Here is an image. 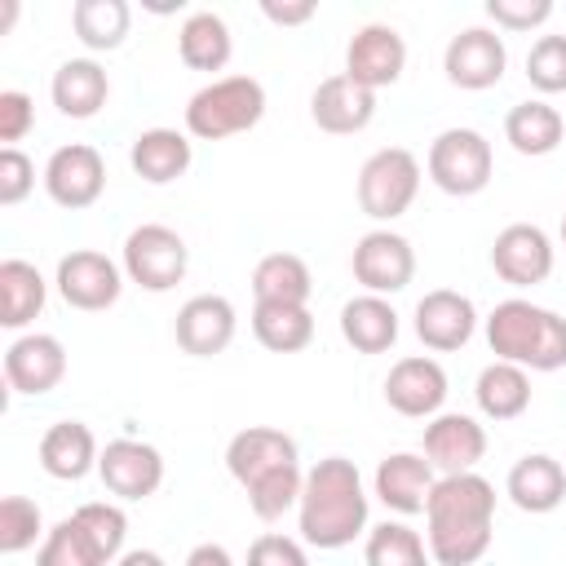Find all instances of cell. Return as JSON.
<instances>
[{
    "instance_id": "30",
    "label": "cell",
    "mask_w": 566,
    "mask_h": 566,
    "mask_svg": "<svg viewBox=\"0 0 566 566\" xmlns=\"http://www.w3.org/2000/svg\"><path fill=\"white\" fill-rule=\"evenodd\" d=\"M473 398H478V411L486 420H517L531 407V376H526V367L495 358L478 371Z\"/></svg>"
},
{
    "instance_id": "5",
    "label": "cell",
    "mask_w": 566,
    "mask_h": 566,
    "mask_svg": "<svg viewBox=\"0 0 566 566\" xmlns=\"http://www.w3.org/2000/svg\"><path fill=\"white\" fill-rule=\"evenodd\" d=\"M429 181L455 199H469L478 190H486L491 172H495V155H491V142L478 133V128H442L433 142H429Z\"/></svg>"
},
{
    "instance_id": "38",
    "label": "cell",
    "mask_w": 566,
    "mask_h": 566,
    "mask_svg": "<svg viewBox=\"0 0 566 566\" xmlns=\"http://www.w3.org/2000/svg\"><path fill=\"white\" fill-rule=\"evenodd\" d=\"M301 486H305L301 464H287V469H279V473L252 482V486H248V504H252V513H256L261 522H279L292 504H301Z\"/></svg>"
},
{
    "instance_id": "29",
    "label": "cell",
    "mask_w": 566,
    "mask_h": 566,
    "mask_svg": "<svg viewBox=\"0 0 566 566\" xmlns=\"http://www.w3.org/2000/svg\"><path fill=\"white\" fill-rule=\"evenodd\" d=\"M44 296H49V283L31 261L22 256L0 261V327L22 332L44 310Z\"/></svg>"
},
{
    "instance_id": "12",
    "label": "cell",
    "mask_w": 566,
    "mask_h": 566,
    "mask_svg": "<svg viewBox=\"0 0 566 566\" xmlns=\"http://www.w3.org/2000/svg\"><path fill=\"white\" fill-rule=\"evenodd\" d=\"M102 486L119 500H150L164 486V455L142 438H115L97 455Z\"/></svg>"
},
{
    "instance_id": "37",
    "label": "cell",
    "mask_w": 566,
    "mask_h": 566,
    "mask_svg": "<svg viewBox=\"0 0 566 566\" xmlns=\"http://www.w3.org/2000/svg\"><path fill=\"white\" fill-rule=\"evenodd\" d=\"M71 517L84 526V535H88V539H93V548L106 557V566L124 557L128 517H124V509H119V504H106V500H88V504H80Z\"/></svg>"
},
{
    "instance_id": "41",
    "label": "cell",
    "mask_w": 566,
    "mask_h": 566,
    "mask_svg": "<svg viewBox=\"0 0 566 566\" xmlns=\"http://www.w3.org/2000/svg\"><path fill=\"white\" fill-rule=\"evenodd\" d=\"M486 18L504 31H531L553 18V0H486Z\"/></svg>"
},
{
    "instance_id": "42",
    "label": "cell",
    "mask_w": 566,
    "mask_h": 566,
    "mask_svg": "<svg viewBox=\"0 0 566 566\" xmlns=\"http://www.w3.org/2000/svg\"><path fill=\"white\" fill-rule=\"evenodd\" d=\"M243 566H310L305 557V544L292 539V535H279V531H265L248 544V562Z\"/></svg>"
},
{
    "instance_id": "36",
    "label": "cell",
    "mask_w": 566,
    "mask_h": 566,
    "mask_svg": "<svg viewBox=\"0 0 566 566\" xmlns=\"http://www.w3.org/2000/svg\"><path fill=\"white\" fill-rule=\"evenodd\" d=\"M35 566H106V557L93 548V539L84 535V526L75 517H62L57 526H49V535L40 539Z\"/></svg>"
},
{
    "instance_id": "35",
    "label": "cell",
    "mask_w": 566,
    "mask_h": 566,
    "mask_svg": "<svg viewBox=\"0 0 566 566\" xmlns=\"http://www.w3.org/2000/svg\"><path fill=\"white\" fill-rule=\"evenodd\" d=\"M363 562L367 566H429L433 557H429V544L407 522H380L367 531Z\"/></svg>"
},
{
    "instance_id": "39",
    "label": "cell",
    "mask_w": 566,
    "mask_h": 566,
    "mask_svg": "<svg viewBox=\"0 0 566 566\" xmlns=\"http://www.w3.org/2000/svg\"><path fill=\"white\" fill-rule=\"evenodd\" d=\"M44 517H40V504L27 500V495H4L0 500V553H27L35 539H44Z\"/></svg>"
},
{
    "instance_id": "13",
    "label": "cell",
    "mask_w": 566,
    "mask_h": 566,
    "mask_svg": "<svg viewBox=\"0 0 566 566\" xmlns=\"http://www.w3.org/2000/svg\"><path fill=\"white\" fill-rule=\"evenodd\" d=\"M407 66V40L389 27V22H367L354 31L349 49H345V75L371 93L389 88Z\"/></svg>"
},
{
    "instance_id": "11",
    "label": "cell",
    "mask_w": 566,
    "mask_h": 566,
    "mask_svg": "<svg viewBox=\"0 0 566 566\" xmlns=\"http://www.w3.org/2000/svg\"><path fill=\"white\" fill-rule=\"evenodd\" d=\"M349 270L354 279L371 292V296H389V292H402L416 274V252L402 234L394 230H367L358 243H354V256H349Z\"/></svg>"
},
{
    "instance_id": "34",
    "label": "cell",
    "mask_w": 566,
    "mask_h": 566,
    "mask_svg": "<svg viewBox=\"0 0 566 566\" xmlns=\"http://www.w3.org/2000/svg\"><path fill=\"white\" fill-rule=\"evenodd\" d=\"M128 22H133V9L124 0H75V9H71V27H75L80 44L93 53L119 49L128 35Z\"/></svg>"
},
{
    "instance_id": "27",
    "label": "cell",
    "mask_w": 566,
    "mask_h": 566,
    "mask_svg": "<svg viewBox=\"0 0 566 566\" xmlns=\"http://www.w3.org/2000/svg\"><path fill=\"white\" fill-rule=\"evenodd\" d=\"M340 336L358 349V354H385L398 340V310L385 296H354L340 305Z\"/></svg>"
},
{
    "instance_id": "40",
    "label": "cell",
    "mask_w": 566,
    "mask_h": 566,
    "mask_svg": "<svg viewBox=\"0 0 566 566\" xmlns=\"http://www.w3.org/2000/svg\"><path fill=\"white\" fill-rule=\"evenodd\" d=\"M526 80L539 93H566V35H539L526 53Z\"/></svg>"
},
{
    "instance_id": "20",
    "label": "cell",
    "mask_w": 566,
    "mask_h": 566,
    "mask_svg": "<svg viewBox=\"0 0 566 566\" xmlns=\"http://www.w3.org/2000/svg\"><path fill=\"white\" fill-rule=\"evenodd\" d=\"M234 305L226 301V296H217V292H203V296H190L181 310H177V323H172V332H177V345L186 349V354H195V358H212V354H221L230 340H234Z\"/></svg>"
},
{
    "instance_id": "32",
    "label": "cell",
    "mask_w": 566,
    "mask_h": 566,
    "mask_svg": "<svg viewBox=\"0 0 566 566\" xmlns=\"http://www.w3.org/2000/svg\"><path fill=\"white\" fill-rule=\"evenodd\" d=\"M252 336L270 354H301L314 340V314H310V305L256 301L252 305Z\"/></svg>"
},
{
    "instance_id": "14",
    "label": "cell",
    "mask_w": 566,
    "mask_h": 566,
    "mask_svg": "<svg viewBox=\"0 0 566 566\" xmlns=\"http://www.w3.org/2000/svg\"><path fill=\"white\" fill-rule=\"evenodd\" d=\"M385 402L398 411V416H411V420H433L447 402V371L438 358H424V354H411V358H398L385 376Z\"/></svg>"
},
{
    "instance_id": "47",
    "label": "cell",
    "mask_w": 566,
    "mask_h": 566,
    "mask_svg": "<svg viewBox=\"0 0 566 566\" xmlns=\"http://www.w3.org/2000/svg\"><path fill=\"white\" fill-rule=\"evenodd\" d=\"M115 566H168L159 553H150V548H133V553H124Z\"/></svg>"
},
{
    "instance_id": "8",
    "label": "cell",
    "mask_w": 566,
    "mask_h": 566,
    "mask_svg": "<svg viewBox=\"0 0 566 566\" xmlns=\"http://www.w3.org/2000/svg\"><path fill=\"white\" fill-rule=\"evenodd\" d=\"M44 190L57 208H93L106 190V159L97 146L88 142H71V146H57L44 164Z\"/></svg>"
},
{
    "instance_id": "4",
    "label": "cell",
    "mask_w": 566,
    "mask_h": 566,
    "mask_svg": "<svg viewBox=\"0 0 566 566\" xmlns=\"http://www.w3.org/2000/svg\"><path fill=\"white\" fill-rule=\"evenodd\" d=\"M265 115V88L256 75H221L190 93L186 102V133L199 142H226L234 133L256 128Z\"/></svg>"
},
{
    "instance_id": "16",
    "label": "cell",
    "mask_w": 566,
    "mask_h": 566,
    "mask_svg": "<svg viewBox=\"0 0 566 566\" xmlns=\"http://www.w3.org/2000/svg\"><path fill=\"white\" fill-rule=\"evenodd\" d=\"M491 265L504 283L513 287H535L553 274V239L531 226V221H517V226H504L491 243Z\"/></svg>"
},
{
    "instance_id": "25",
    "label": "cell",
    "mask_w": 566,
    "mask_h": 566,
    "mask_svg": "<svg viewBox=\"0 0 566 566\" xmlns=\"http://www.w3.org/2000/svg\"><path fill=\"white\" fill-rule=\"evenodd\" d=\"M195 150H190V137L177 133V128H146L133 137V150H128V164L142 181L150 186H168L177 181L186 168H190Z\"/></svg>"
},
{
    "instance_id": "26",
    "label": "cell",
    "mask_w": 566,
    "mask_h": 566,
    "mask_svg": "<svg viewBox=\"0 0 566 566\" xmlns=\"http://www.w3.org/2000/svg\"><path fill=\"white\" fill-rule=\"evenodd\" d=\"M509 500L522 509V513H553L562 500H566V469L535 451V455H522L513 469H509Z\"/></svg>"
},
{
    "instance_id": "6",
    "label": "cell",
    "mask_w": 566,
    "mask_h": 566,
    "mask_svg": "<svg viewBox=\"0 0 566 566\" xmlns=\"http://www.w3.org/2000/svg\"><path fill=\"white\" fill-rule=\"evenodd\" d=\"M420 195V159L407 146H380L358 168V208L371 221L402 217Z\"/></svg>"
},
{
    "instance_id": "48",
    "label": "cell",
    "mask_w": 566,
    "mask_h": 566,
    "mask_svg": "<svg viewBox=\"0 0 566 566\" xmlns=\"http://www.w3.org/2000/svg\"><path fill=\"white\" fill-rule=\"evenodd\" d=\"M562 243H566V217H562Z\"/></svg>"
},
{
    "instance_id": "9",
    "label": "cell",
    "mask_w": 566,
    "mask_h": 566,
    "mask_svg": "<svg viewBox=\"0 0 566 566\" xmlns=\"http://www.w3.org/2000/svg\"><path fill=\"white\" fill-rule=\"evenodd\" d=\"M57 296L71 305V310H111L124 292V270L106 256V252H93V248H75L57 261Z\"/></svg>"
},
{
    "instance_id": "33",
    "label": "cell",
    "mask_w": 566,
    "mask_h": 566,
    "mask_svg": "<svg viewBox=\"0 0 566 566\" xmlns=\"http://www.w3.org/2000/svg\"><path fill=\"white\" fill-rule=\"evenodd\" d=\"M314 292L310 265L296 252H270L252 270V296L256 301H283V305H305Z\"/></svg>"
},
{
    "instance_id": "10",
    "label": "cell",
    "mask_w": 566,
    "mask_h": 566,
    "mask_svg": "<svg viewBox=\"0 0 566 566\" xmlns=\"http://www.w3.org/2000/svg\"><path fill=\"white\" fill-rule=\"evenodd\" d=\"M504 66H509V49L491 27H464L460 35H451V44L442 53L447 80L464 93H482V88L500 84Z\"/></svg>"
},
{
    "instance_id": "43",
    "label": "cell",
    "mask_w": 566,
    "mask_h": 566,
    "mask_svg": "<svg viewBox=\"0 0 566 566\" xmlns=\"http://www.w3.org/2000/svg\"><path fill=\"white\" fill-rule=\"evenodd\" d=\"M31 190H35V164H31L18 146H4V150H0V203L13 208V203H22Z\"/></svg>"
},
{
    "instance_id": "21",
    "label": "cell",
    "mask_w": 566,
    "mask_h": 566,
    "mask_svg": "<svg viewBox=\"0 0 566 566\" xmlns=\"http://www.w3.org/2000/svg\"><path fill=\"white\" fill-rule=\"evenodd\" d=\"M433 486H438V473H433V464H429L424 455H416V451H394V455H385V460L376 464V500H380L389 513H402V517L424 513Z\"/></svg>"
},
{
    "instance_id": "19",
    "label": "cell",
    "mask_w": 566,
    "mask_h": 566,
    "mask_svg": "<svg viewBox=\"0 0 566 566\" xmlns=\"http://www.w3.org/2000/svg\"><path fill=\"white\" fill-rule=\"evenodd\" d=\"M478 332V310L464 292H451V287H433L416 301V336L438 349V354H451L460 345H469V336Z\"/></svg>"
},
{
    "instance_id": "28",
    "label": "cell",
    "mask_w": 566,
    "mask_h": 566,
    "mask_svg": "<svg viewBox=\"0 0 566 566\" xmlns=\"http://www.w3.org/2000/svg\"><path fill=\"white\" fill-rule=\"evenodd\" d=\"M562 137H566L562 111L548 106V102H539V97L517 102V106L504 115V142H509L517 155H531V159L553 155V150L562 146Z\"/></svg>"
},
{
    "instance_id": "44",
    "label": "cell",
    "mask_w": 566,
    "mask_h": 566,
    "mask_svg": "<svg viewBox=\"0 0 566 566\" xmlns=\"http://www.w3.org/2000/svg\"><path fill=\"white\" fill-rule=\"evenodd\" d=\"M35 128V102L22 88H4L0 93V142L13 146Z\"/></svg>"
},
{
    "instance_id": "45",
    "label": "cell",
    "mask_w": 566,
    "mask_h": 566,
    "mask_svg": "<svg viewBox=\"0 0 566 566\" xmlns=\"http://www.w3.org/2000/svg\"><path fill=\"white\" fill-rule=\"evenodd\" d=\"M261 13L274 22V27H301L318 13L314 0H261Z\"/></svg>"
},
{
    "instance_id": "22",
    "label": "cell",
    "mask_w": 566,
    "mask_h": 566,
    "mask_svg": "<svg viewBox=\"0 0 566 566\" xmlns=\"http://www.w3.org/2000/svg\"><path fill=\"white\" fill-rule=\"evenodd\" d=\"M310 115H314V124H318L323 133H336V137L363 133V128L376 119V93L363 88V84H354V80L340 71V75H327V80L314 88Z\"/></svg>"
},
{
    "instance_id": "2",
    "label": "cell",
    "mask_w": 566,
    "mask_h": 566,
    "mask_svg": "<svg viewBox=\"0 0 566 566\" xmlns=\"http://www.w3.org/2000/svg\"><path fill=\"white\" fill-rule=\"evenodd\" d=\"M301 539L310 548H345L367 531V491L358 464L345 455H327L305 473L301 486Z\"/></svg>"
},
{
    "instance_id": "1",
    "label": "cell",
    "mask_w": 566,
    "mask_h": 566,
    "mask_svg": "<svg viewBox=\"0 0 566 566\" xmlns=\"http://www.w3.org/2000/svg\"><path fill=\"white\" fill-rule=\"evenodd\" d=\"M424 539L433 566H473L491 548L495 526V486L482 473H447L438 478L424 504Z\"/></svg>"
},
{
    "instance_id": "24",
    "label": "cell",
    "mask_w": 566,
    "mask_h": 566,
    "mask_svg": "<svg viewBox=\"0 0 566 566\" xmlns=\"http://www.w3.org/2000/svg\"><path fill=\"white\" fill-rule=\"evenodd\" d=\"M97 438L84 420H57L40 438V469L57 482H80L88 469H97Z\"/></svg>"
},
{
    "instance_id": "17",
    "label": "cell",
    "mask_w": 566,
    "mask_h": 566,
    "mask_svg": "<svg viewBox=\"0 0 566 566\" xmlns=\"http://www.w3.org/2000/svg\"><path fill=\"white\" fill-rule=\"evenodd\" d=\"M486 455V429L464 411H438L424 424V460L447 473H473Z\"/></svg>"
},
{
    "instance_id": "15",
    "label": "cell",
    "mask_w": 566,
    "mask_h": 566,
    "mask_svg": "<svg viewBox=\"0 0 566 566\" xmlns=\"http://www.w3.org/2000/svg\"><path fill=\"white\" fill-rule=\"evenodd\" d=\"M62 376H66V349L49 332H27L4 349V380L13 394L40 398V394L57 389Z\"/></svg>"
},
{
    "instance_id": "23",
    "label": "cell",
    "mask_w": 566,
    "mask_h": 566,
    "mask_svg": "<svg viewBox=\"0 0 566 566\" xmlns=\"http://www.w3.org/2000/svg\"><path fill=\"white\" fill-rule=\"evenodd\" d=\"M53 106L66 115V119H93L106 97H111V75L102 62L93 57H66L57 71H53Z\"/></svg>"
},
{
    "instance_id": "18",
    "label": "cell",
    "mask_w": 566,
    "mask_h": 566,
    "mask_svg": "<svg viewBox=\"0 0 566 566\" xmlns=\"http://www.w3.org/2000/svg\"><path fill=\"white\" fill-rule=\"evenodd\" d=\"M301 455H296V442L283 433V429H270V424H248V429H239L234 438H230V447H226V469H230V478L248 491L252 482H261V478H270V473H279V469H287V464H296Z\"/></svg>"
},
{
    "instance_id": "7",
    "label": "cell",
    "mask_w": 566,
    "mask_h": 566,
    "mask_svg": "<svg viewBox=\"0 0 566 566\" xmlns=\"http://www.w3.org/2000/svg\"><path fill=\"white\" fill-rule=\"evenodd\" d=\"M186 265H190V248L177 230L159 226V221H146L137 230H128L124 239V274L146 287V292H172L181 279H186Z\"/></svg>"
},
{
    "instance_id": "3",
    "label": "cell",
    "mask_w": 566,
    "mask_h": 566,
    "mask_svg": "<svg viewBox=\"0 0 566 566\" xmlns=\"http://www.w3.org/2000/svg\"><path fill=\"white\" fill-rule=\"evenodd\" d=\"M486 345L500 363H517L531 371H557L566 367V318L557 310L509 296L486 314Z\"/></svg>"
},
{
    "instance_id": "46",
    "label": "cell",
    "mask_w": 566,
    "mask_h": 566,
    "mask_svg": "<svg viewBox=\"0 0 566 566\" xmlns=\"http://www.w3.org/2000/svg\"><path fill=\"white\" fill-rule=\"evenodd\" d=\"M186 566H234V557H230L221 544H212V539H208V544H195V548H190Z\"/></svg>"
},
{
    "instance_id": "31",
    "label": "cell",
    "mask_w": 566,
    "mask_h": 566,
    "mask_svg": "<svg viewBox=\"0 0 566 566\" xmlns=\"http://www.w3.org/2000/svg\"><path fill=\"white\" fill-rule=\"evenodd\" d=\"M177 53L190 71H221L234 53V40H230V27L221 13L212 9H195L181 31H177Z\"/></svg>"
}]
</instances>
